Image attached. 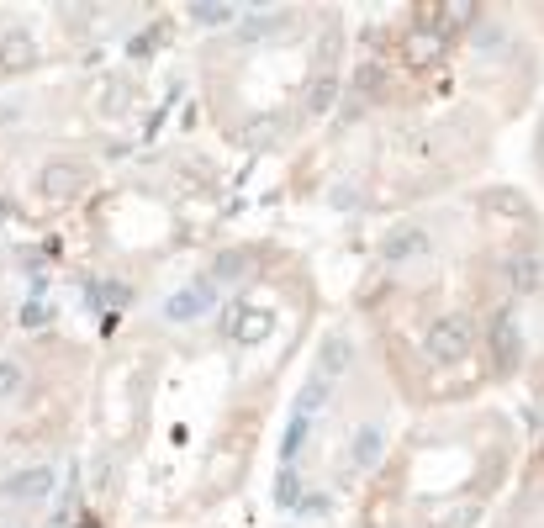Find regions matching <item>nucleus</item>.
Here are the masks:
<instances>
[{"instance_id": "nucleus-1", "label": "nucleus", "mask_w": 544, "mask_h": 528, "mask_svg": "<svg viewBox=\"0 0 544 528\" xmlns=\"http://www.w3.org/2000/svg\"><path fill=\"white\" fill-rule=\"evenodd\" d=\"M423 349H428V360H434V365H460L465 354H471V323H465L460 312L434 317L428 333H423Z\"/></svg>"}, {"instance_id": "nucleus-2", "label": "nucleus", "mask_w": 544, "mask_h": 528, "mask_svg": "<svg viewBox=\"0 0 544 528\" xmlns=\"http://www.w3.org/2000/svg\"><path fill=\"white\" fill-rule=\"evenodd\" d=\"M206 312H217L212 280H196V286H185V291H175L170 301H164V317H170V323H196V317H206Z\"/></svg>"}, {"instance_id": "nucleus-3", "label": "nucleus", "mask_w": 544, "mask_h": 528, "mask_svg": "<svg viewBox=\"0 0 544 528\" xmlns=\"http://www.w3.org/2000/svg\"><path fill=\"white\" fill-rule=\"evenodd\" d=\"M48 492H53V470H48V465L11 470V476L0 481V497H6V502H43Z\"/></svg>"}, {"instance_id": "nucleus-4", "label": "nucleus", "mask_w": 544, "mask_h": 528, "mask_svg": "<svg viewBox=\"0 0 544 528\" xmlns=\"http://www.w3.org/2000/svg\"><path fill=\"white\" fill-rule=\"evenodd\" d=\"M381 455H386V428L365 423V428H354V439L344 449V470H349V476H360V470H370Z\"/></svg>"}, {"instance_id": "nucleus-5", "label": "nucleus", "mask_w": 544, "mask_h": 528, "mask_svg": "<svg viewBox=\"0 0 544 528\" xmlns=\"http://www.w3.org/2000/svg\"><path fill=\"white\" fill-rule=\"evenodd\" d=\"M428 254V233L423 228H412V222H402V228H391L386 238H381V264H412V259H423Z\"/></svg>"}, {"instance_id": "nucleus-6", "label": "nucleus", "mask_w": 544, "mask_h": 528, "mask_svg": "<svg viewBox=\"0 0 544 528\" xmlns=\"http://www.w3.org/2000/svg\"><path fill=\"white\" fill-rule=\"evenodd\" d=\"M492 349H497V365H502V370L518 365L523 338H518V317H513V307H497V312H492Z\"/></svg>"}, {"instance_id": "nucleus-7", "label": "nucleus", "mask_w": 544, "mask_h": 528, "mask_svg": "<svg viewBox=\"0 0 544 528\" xmlns=\"http://www.w3.org/2000/svg\"><path fill=\"white\" fill-rule=\"evenodd\" d=\"M502 275H508V286H513L518 296H534V291L544 286V259H539V254H529V249H518V254H508Z\"/></svg>"}, {"instance_id": "nucleus-8", "label": "nucleus", "mask_w": 544, "mask_h": 528, "mask_svg": "<svg viewBox=\"0 0 544 528\" xmlns=\"http://www.w3.org/2000/svg\"><path fill=\"white\" fill-rule=\"evenodd\" d=\"M80 185H90V169H85L80 159H53V164H43V191L74 196Z\"/></svg>"}, {"instance_id": "nucleus-9", "label": "nucleus", "mask_w": 544, "mask_h": 528, "mask_svg": "<svg viewBox=\"0 0 544 528\" xmlns=\"http://www.w3.org/2000/svg\"><path fill=\"white\" fill-rule=\"evenodd\" d=\"M328 402H333V381H328L323 370H312L307 381H302V396H296V412H302V418H317Z\"/></svg>"}, {"instance_id": "nucleus-10", "label": "nucleus", "mask_w": 544, "mask_h": 528, "mask_svg": "<svg viewBox=\"0 0 544 528\" xmlns=\"http://www.w3.org/2000/svg\"><path fill=\"white\" fill-rule=\"evenodd\" d=\"M317 370H323L328 381H339V375L349 370V338L344 333H328L323 338V360H317Z\"/></svg>"}, {"instance_id": "nucleus-11", "label": "nucleus", "mask_w": 544, "mask_h": 528, "mask_svg": "<svg viewBox=\"0 0 544 528\" xmlns=\"http://www.w3.org/2000/svg\"><path fill=\"white\" fill-rule=\"evenodd\" d=\"M439 53H444V32H434V27H418V32L407 37V59H412V64H434Z\"/></svg>"}, {"instance_id": "nucleus-12", "label": "nucleus", "mask_w": 544, "mask_h": 528, "mask_svg": "<svg viewBox=\"0 0 544 528\" xmlns=\"http://www.w3.org/2000/svg\"><path fill=\"white\" fill-rule=\"evenodd\" d=\"M228 333L238 338V344H254V338L270 333V317H254V307H238V312L228 317Z\"/></svg>"}, {"instance_id": "nucleus-13", "label": "nucleus", "mask_w": 544, "mask_h": 528, "mask_svg": "<svg viewBox=\"0 0 544 528\" xmlns=\"http://www.w3.org/2000/svg\"><path fill=\"white\" fill-rule=\"evenodd\" d=\"M249 249H222L217 259H212V280H217V286H228V280H238L243 270H249Z\"/></svg>"}, {"instance_id": "nucleus-14", "label": "nucleus", "mask_w": 544, "mask_h": 528, "mask_svg": "<svg viewBox=\"0 0 544 528\" xmlns=\"http://www.w3.org/2000/svg\"><path fill=\"white\" fill-rule=\"evenodd\" d=\"M486 212L513 217V222H529V201H523L518 191H486Z\"/></svg>"}, {"instance_id": "nucleus-15", "label": "nucleus", "mask_w": 544, "mask_h": 528, "mask_svg": "<svg viewBox=\"0 0 544 528\" xmlns=\"http://www.w3.org/2000/svg\"><path fill=\"white\" fill-rule=\"evenodd\" d=\"M27 391V365L11 360V354H0V402H11V396Z\"/></svg>"}, {"instance_id": "nucleus-16", "label": "nucleus", "mask_w": 544, "mask_h": 528, "mask_svg": "<svg viewBox=\"0 0 544 528\" xmlns=\"http://www.w3.org/2000/svg\"><path fill=\"white\" fill-rule=\"evenodd\" d=\"M307 111H312V117H317V111H328L333 101H339V80H333V74H317V80L307 85Z\"/></svg>"}, {"instance_id": "nucleus-17", "label": "nucleus", "mask_w": 544, "mask_h": 528, "mask_svg": "<svg viewBox=\"0 0 544 528\" xmlns=\"http://www.w3.org/2000/svg\"><path fill=\"white\" fill-rule=\"evenodd\" d=\"M0 59H6L11 69H27L32 59H37V48H32V37L27 32H11L6 43H0Z\"/></svg>"}, {"instance_id": "nucleus-18", "label": "nucleus", "mask_w": 544, "mask_h": 528, "mask_svg": "<svg viewBox=\"0 0 544 528\" xmlns=\"http://www.w3.org/2000/svg\"><path fill=\"white\" fill-rule=\"evenodd\" d=\"M307 433H312V418H302V412H296V418H291V428H286V439H280V460H296V449H302L307 444Z\"/></svg>"}, {"instance_id": "nucleus-19", "label": "nucleus", "mask_w": 544, "mask_h": 528, "mask_svg": "<svg viewBox=\"0 0 544 528\" xmlns=\"http://www.w3.org/2000/svg\"><path fill=\"white\" fill-rule=\"evenodd\" d=\"M191 16H196L201 27H233L243 11L238 6H191Z\"/></svg>"}, {"instance_id": "nucleus-20", "label": "nucleus", "mask_w": 544, "mask_h": 528, "mask_svg": "<svg viewBox=\"0 0 544 528\" xmlns=\"http://www.w3.org/2000/svg\"><path fill=\"white\" fill-rule=\"evenodd\" d=\"M48 323H53V307H48L43 296H32L27 307H22V328H48Z\"/></svg>"}, {"instance_id": "nucleus-21", "label": "nucleus", "mask_w": 544, "mask_h": 528, "mask_svg": "<svg viewBox=\"0 0 544 528\" xmlns=\"http://www.w3.org/2000/svg\"><path fill=\"white\" fill-rule=\"evenodd\" d=\"M280 27H286V16L270 11L265 22H259V16H254V22H243V37H270V32H280Z\"/></svg>"}, {"instance_id": "nucleus-22", "label": "nucleus", "mask_w": 544, "mask_h": 528, "mask_svg": "<svg viewBox=\"0 0 544 528\" xmlns=\"http://www.w3.org/2000/svg\"><path fill=\"white\" fill-rule=\"evenodd\" d=\"M275 502H280V507H296V476H291V470H280V486H275Z\"/></svg>"}, {"instance_id": "nucleus-23", "label": "nucleus", "mask_w": 544, "mask_h": 528, "mask_svg": "<svg viewBox=\"0 0 544 528\" xmlns=\"http://www.w3.org/2000/svg\"><path fill=\"white\" fill-rule=\"evenodd\" d=\"M296 513H302V518H323L328 513V497H302V502H296Z\"/></svg>"}, {"instance_id": "nucleus-24", "label": "nucleus", "mask_w": 544, "mask_h": 528, "mask_svg": "<svg viewBox=\"0 0 544 528\" xmlns=\"http://www.w3.org/2000/svg\"><path fill=\"white\" fill-rule=\"evenodd\" d=\"M0 528H6V523H0Z\"/></svg>"}]
</instances>
